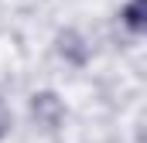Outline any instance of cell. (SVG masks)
Returning <instances> with one entry per match:
<instances>
[{"label":"cell","mask_w":147,"mask_h":143,"mask_svg":"<svg viewBox=\"0 0 147 143\" xmlns=\"http://www.w3.org/2000/svg\"><path fill=\"white\" fill-rule=\"evenodd\" d=\"M31 116H34L38 126L55 130V126L62 123V116H65V106H62V99H58L55 92H34V96H31Z\"/></svg>","instance_id":"1"},{"label":"cell","mask_w":147,"mask_h":143,"mask_svg":"<svg viewBox=\"0 0 147 143\" xmlns=\"http://www.w3.org/2000/svg\"><path fill=\"white\" fill-rule=\"evenodd\" d=\"M58 51H62V55H69L75 65H82V61H86V48H82V37L75 34V31H65V34H58Z\"/></svg>","instance_id":"2"},{"label":"cell","mask_w":147,"mask_h":143,"mask_svg":"<svg viewBox=\"0 0 147 143\" xmlns=\"http://www.w3.org/2000/svg\"><path fill=\"white\" fill-rule=\"evenodd\" d=\"M144 14H147V0H134V3H127V7H123V14H120V17H123V24H127L134 34H140V31H144V24H147Z\"/></svg>","instance_id":"3"},{"label":"cell","mask_w":147,"mask_h":143,"mask_svg":"<svg viewBox=\"0 0 147 143\" xmlns=\"http://www.w3.org/2000/svg\"><path fill=\"white\" fill-rule=\"evenodd\" d=\"M10 133V109H7V102L0 99V140Z\"/></svg>","instance_id":"4"}]
</instances>
